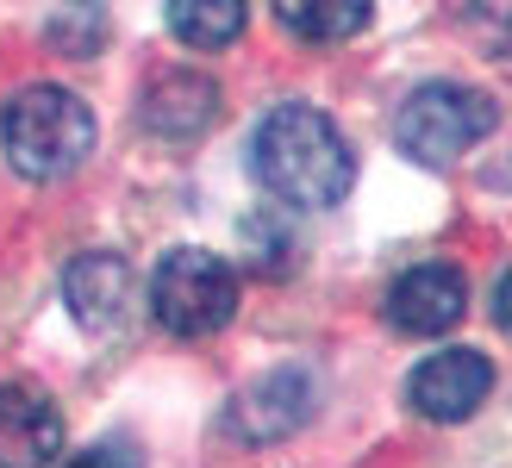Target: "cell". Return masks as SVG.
<instances>
[{
    "label": "cell",
    "mask_w": 512,
    "mask_h": 468,
    "mask_svg": "<svg viewBox=\"0 0 512 468\" xmlns=\"http://www.w3.org/2000/svg\"><path fill=\"white\" fill-rule=\"evenodd\" d=\"M69 468H144V456L132 450V444H94V450H82Z\"/></svg>",
    "instance_id": "cell-14"
},
{
    "label": "cell",
    "mask_w": 512,
    "mask_h": 468,
    "mask_svg": "<svg viewBox=\"0 0 512 468\" xmlns=\"http://www.w3.org/2000/svg\"><path fill=\"white\" fill-rule=\"evenodd\" d=\"M250 19V0H169V32L188 50H225L238 44Z\"/></svg>",
    "instance_id": "cell-12"
},
{
    "label": "cell",
    "mask_w": 512,
    "mask_h": 468,
    "mask_svg": "<svg viewBox=\"0 0 512 468\" xmlns=\"http://www.w3.org/2000/svg\"><path fill=\"white\" fill-rule=\"evenodd\" d=\"M494 394V362L481 356V350H438V356H425L413 381H406V400H413L419 419L431 425H463L481 412V400Z\"/></svg>",
    "instance_id": "cell-6"
},
{
    "label": "cell",
    "mask_w": 512,
    "mask_h": 468,
    "mask_svg": "<svg viewBox=\"0 0 512 468\" xmlns=\"http://www.w3.org/2000/svg\"><path fill=\"white\" fill-rule=\"evenodd\" d=\"M375 0H275V19L300 44H350L369 25Z\"/></svg>",
    "instance_id": "cell-11"
},
{
    "label": "cell",
    "mask_w": 512,
    "mask_h": 468,
    "mask_svg": "<svg viewBox=\"0 0 512 468\" xmlns=\"http://www.w3.org/2000/svg\"><path fill=\"white\" fill-rule=\"evenodd\" d=\"M250 175L263 194L294 206V213H325L356 188V156L344 132L306 100H281L250 132Z\"/></svg>",
    "instance_id": "cell-1"
},
{
    "label": "cell",
    "mask_w": 512,
    "mask_h": 468,
    "mask_svg": "<svg viewBox=\"0 0 512 468\" xmlns=\"http://www.w3.org/2000/svg\"><path fill=\"white\" fill-rule=\"evenodd\" d=\"M50 44H57L63 57H94V50L107 44V7H100V0H63L57 19H50Z\"/></svg>",
    "instance_id": "cell-13"
},
{
    "label": "cell",
    "mask_w": 512,
    "mask_h": 468,
    "mask_svg": "<svg viewBox=\"0 0 512 468\" xmlns=\"http://www.w3.org/2000/svg\"><path fill=\"white\" fill-rule=\"evenodd\" d=\"M94 107L82 94H69L57 82H38L7 100V113H0V150H7V163L25 175V181H63L75 175L94 156Z\"/></svg>",
    "instance_id": "cell-2"
},
{
    "label": "cell",
    "mask_w": 512,
    "mask_h": 468,
    "mask_svg": "<svg viewBox=\"0 0 512 468\" xmlns=\"http://www.w3.org/2000/svg\"><path fill=\"white\" fill-rule=\"evenodd\" d=\"M150 319L169 337H213L238 319V275L213 250H169L150 269Z\"/></svg>",
    "instance_id": "cell-4"
},
{
    "label": "cell",
    "mask_w": 512,
    "mask_h": 468,
    "mask_svg": "<svg viewBox=\"0 0 512 468\" xmlns=\"http://www.w3.org/2000/svg\"><path fill=\"white\" fill-rule=\"evenodd\" d=\"M63 456V412L44 387L0 381V468H50Z\"/></svg>",
    "instance_id": "cell-9"
},
{
    "label": "cell",
    "mask_w": 512,
    "mask_h": 468,
    "mask_svg": "<svg viewBox=\"0 0 512 468\" xmlns=\"http://www.w3.org/2000/svg\"><path fill=\"white\" fill-rule=\"evenodd\" d=\"M494 319H500V331H512V269L500 275V288H494Z\"/></svg>",
    "instance_id": "cell-15"
},
{
    "label": "cell",
    "mask_w": 512,
    "mask_h": 468,
    "mask_svg": "<svg viewBox=\"0 0 512 468\" xmlns=\"http://www.w3.org/2000/svg\"><path fill=\"white\" fill-rule=\"evenodd\" d=\"M63 300H69V319L94 331V337H113L132 319V300H138V275L125 256L113 250H88L63 269Z\"/></svg>",
    "instance_id": "cell-7"
},
{
    "label": "cell",
    "mask_w": 512,
    "mask_h": 468,
    "mask_svg": "<svg viewBox=\"0 0 512 468\" xmlns=\"http://www.w3.org/2000/svg\"><path fill=\"white\" fill-rule=\"evenodd\" d=\"M469 312V281L450 263H419L388 288V325L400 337H444Z\"/></svg>",
    "instance_id": "cell-8"
},
{
    "label": "cell",
    "mask_w": 512,
    "mask_h": 468,
    "mask_svg": "<svg viewBox=\"0 0 512 468\" xmlns=\"http://www.w3.org/2000/svg\"><path fill=\"white\" fill-rule=\"evenodd\" d=\"M313 406H319L313 369H269L225 406V431L244 437V444H281L313 419Z\"/></svg>",
    "instance_id": "cell-5"
},
{
    "label": "cell",
    "mask_w": 512,
    "mask_h": 468,
    "mask_svg": "<svg viewBox=\"0 0 512 468\" xmlns=\"http://www.w3.org/2000/svg\"><path fill=\"white\" fill-rule=\"evenodd\" d=\"M500 125V107L469 82H425L400 100L394 113V144L425 169H450L456 156H469L481 138Z\"/></svg>",
    "instance_id": "cell-3"
},
{
    "label": "cell",
    "mask_w": 512,
    "mask_h": 468,
    "mask_svg": "<svg viewBox=\"0 0 512 468\" xmlns=\"http://www.w3.org/2000/svg\"><path fill=\"white\" fill-rule=\"evenodd\" d=\"M213 119H219V88L207 82V75H194V69L157 75V82L144 88V100H138V125H144L150 138H163V144L207 138Z\"/></svg>",
    "instance_id": "cell-10"
}]
</instances>
